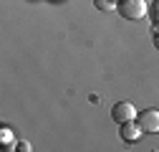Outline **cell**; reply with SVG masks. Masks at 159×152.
<instances>
[{"instance_id": "7a4b0ae2", "label": "cell", "mask_w": 159, "mask_h": 152, "mask_svg": "<svg viewBox=\"0 0 159 152\" xmlns=\"http://www.w3.org/2000/svg\"><path fill=\"white\" fill-rule=\"evenodd\" d=\"M111 117H114L116 124L136 122V107H134L131 102H119V104H114V109H111Z\"/></svg>"}, {"instance_id": "5b68a950", "label": "cell", "mask_w": 159, "mask_h": 152, "mask_svg": "<svg viewBox=\"0 0 159 152\" xmlns=\"http://www.w3.org/2000/svg\"><path fill=\"white\" fill-rule=\"evenodd\" d=\"M93 5H96L98 10H116V8H119L116 0H93Z\"/></svg>"}, {"instance_id": "3957f363", "label": "cell", "mask_w": 159, "mask_h": 152, "mask_svg": "<svg viewBox=\"0 0 159 152\" xmlns=\"http://www.w3.org/2000/svg\"><path fill=\"white\" fill-rule=\"evenodd\" d=\"M136 124L144 132H159V112L157 109H144L136 114Z\"/></svg>"}, {"instance_id": "277c9868", "label": "cell", "mask_w": 159, "mask_h": 152, "mask_svg": "<svg viewBox=\"0 0 159 152\" xmlns=\"http://www.w3.org/2000/svg\"><path fill=\"white\" fill-rule=\"evenodd\" d=\"M142 135H144V129L139 127V124H134V122L121 124V140H124V142H139Z\"/></svg>"}, {"instance_id": "52a82bcc", "label": "cell", "mask_w": 159, "mask_h": 152, "mask_svg": "<svg viewBox=\"0 0 159 152\" xmlns=\"http://www.w3.org/2000/svg\"><path fill=\"white\" fill-rule=\"evenodd\" d=\"M154 46L159 48V28H154Z\"/></svg>"}, {"instance_id": "8992f818", "label": "cell", "mask_w": 159, "mask_h": 152, "mask_svg": "<svg viewBox=\"0 0 159 152\" xmlns=\"http://www.w3.org/2000/svg\"><path fill=\"white\" fill-rule=\"evenodd\" d=\"M149 18H152V23H154V26H159V0L149 3Z\"/></svg>"}, {"instance_id": "6da1fadb", "label": "cell", "mask_w": 159, "mask_h": 152, "mask_svg": "<svg viewBox=\"0 0 159 152\" xmlns=\"http://www.w3.org/2000/svg\"><path fill=\"white\" fill-rule=\"evenodd\" d=\"M116 10L121 13V18H126V21H139V18H144L149 13V5L144 0H119Z\"/></svg>"}]
</instances>
